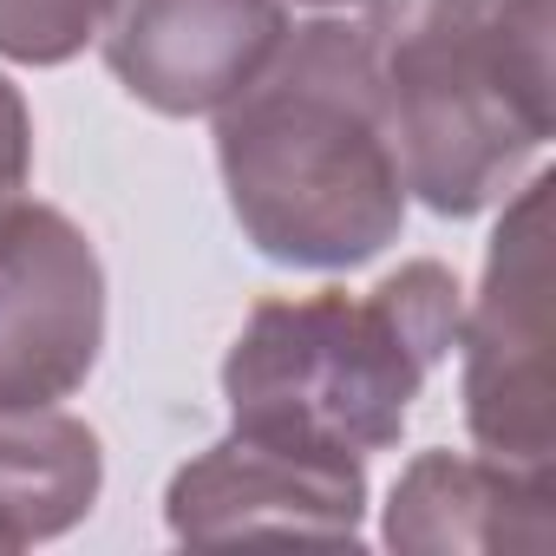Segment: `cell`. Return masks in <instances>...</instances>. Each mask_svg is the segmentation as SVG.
<instances>
[{
	"mask_svg": "<svg viewBox=\"0 0 556 556\" xmlns=\"http://www.w3.org/2000/svg\"><path fill=\"white\" fill-rule=\"evenodd\" d=\"M380 543L406 556H549L556 471L491 452H419L387 491Z\"/></svg>",
	"mask_w": 556,
	"mask_h": 556,
	"instance_id": "ba28073f",
	"label": "cell"
},
{
	"mask_svg": "<svg viewBox=\"0 0 556 556\" xmlns=\"http://www.w3.org/2000/svg\"><path fill=\"white\" fill-rule=\"evenodd\" d=\"M549 170H530L491 229L478 295L458 315V400L478 452L556 471L549 413Z\"/></svg>",
	"mask_w": 556,
	"mask_h": 556,
	"instance_id": "277c9868",
	"label": "cell"
},
{
	"mask_svg": "<svg viewBox=\"0 0 556 556\" xmlns=\"http://www.w3.org/2000/svg\"><path fill=\"white\" fill-rule=\"evenodd\" d=\"M105 354V262L34 197L0 203V413L73 400Z\"/></svg>",
	"mask_w": 556,
	"mask_h": 556,
	"instance_id": "8992f818",
	"label": "cell"
},
{
	"mask_svg": "<svg viewBox=\"0 0 556 556\" xmlns=\"http://www.w3.org/2000/svg\"><path fill=\"white\" fill-rule=\"evenodd\" d=\"M289 34V0H105L99 53L157 118H210Z\"/></svg>",
	"mask_w": 556,
	"mask_h": 556,
	"instance_id": "52a82bcc",
	"label": "cell"
},
{
	"mask_svg": "<svg viewBox=\"0 0 556 556\" xmlns=\"http://www.w3.org/2000/svg\"><path fill=\"white\" fill-rule=\"evenodd\" d=\"M34 177V112L27 92L0 73V203H14Z\"/></svg>",
	"mask_w": 556,
	"mask_h": 556,
	"instance_id": "8fae6325",
	"label": "cell"
},
{
	"mask_svg": "<svg viewBox=\"0 0 556 556\" xmlns=\"http://www.w3.org/2000/svg\"><path fill=\"white\" fill-rule=\"evenodd\" d=\"M105 0H0V60L66 66L99 40Z\"/></svg>",
	"mask_w": 556,
	"mask_h": 556,
	"instance_id": "30bf717a",
	"label": "cell"
},
{
	"mask_svg": "<svg viewBox=\"0 0 556 556\" xmlns=\"http://www.w3.org/2000/svg\"><path fill=\"white\" fill-rule=\"evenodd\" d=\"M105 491L99 432L60 406L0 413V549L79 530Z\"/></svg>",
	"mask_w": 556,
	"mask_h": 556,
	"instance_id": "9c48e42d",
	"label": "cell"
},
{
	"mask_svg": "<svg viewBox=\"0 0 556 556\" xmlns=\"http://www.w3.org/2000/svg\"><path fill=\"white\" fill-rule=\"evenodd\" d=\"M458 315L465 289L432 255L400 262L367 295L255 302L216 374L229 426L321 439L354 458L393 452L426 380L452 361Z\"/></svg>",
	"mask_w": 556,
	"mask_h": 556,
	"instance_id": "3957f363",
	"label": "cell"
},
{
	"mask_svg": "<svg viewBox=\"0 0 556 556\" xmlns=\"http://www.w3.org/2000/svg\"><path fill=\"white\" fill-rule=\"evenodd\" d=\"M216 177L242 242L275 268L348 275L406 229V177L354 21L315 14L216 112Z\"/></svg>",
	"mask_w": 556,
	"mask_h": 556,
	"instance_id": "6da1fadb",
	"label": "cell"
},
{
	"mask_svg": "<svg viewBox=\"0 0 556 556\" xmlns=\"http://www.w3.org/2000/svg\"><path fill=\"white\" fill-rule=\"evenodd\" d=\"M164 523L177 543H236V536H328L354 543L367 523V458L229 426L164 484Z\"/></svg>",
	"mask_w": 556,
	"mask_h": 556,
	"instance_id": "5b68a950",
	"label": "cell"
},
{
	"mask_svg": "<svg viewBox=\"0 0 556 556\" xmlns=\"http://www.w3.org/2000/svg\"><path fill=\"white\" fill-rule=\"evenodd\" d=\"M289 8H315V14H341V8H367V0H289Z\"/></svg>",
	"mask_w": 556,
	"mask_h": 556,
	"instance_id": "7c38bea8",
	"label": "cell"
},
{
	"mask_svg": "<svg viewBox=\"0 0 556 556\" xmlns=\"http://www.w3.org/2000/svg\"><path fill=\"white\" fill-rule=\"evenodd\" d=\"M374 99L432 216L504 203L556 125V0H367Z\"/></svg>",
	"mask_w": 556,
	"mask_h": 556,
	"instance_id": "7a4b0ae2",
	"label": "cell"
}]
</instances>
